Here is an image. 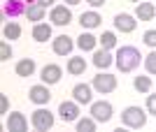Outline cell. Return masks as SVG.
<instances>
[{
  "label": "cell",
  "mask_w": 156,
  "mask_h": 132,
  "mask_svg": "<svg viewBox=\"0 0 156 132\" xmlns=\"http://www.w3.org/2000/svg\"><path fill=\"white\" fill-rule=\"evenodd\" d=\"M14 70H16L19 77H33V74H35V60L33 58H21Z\"/></svg>",
  "instance_id": "cell-20"
},
{
  "label": "cell",
  "mask_w": 156,
  "mask_h": 132,
  "mask_svg": "<svg viewBox=\"0 0 156 132\" xmlns=\"http://www.w3.org/2000/svg\"><path fill=\"white\" fill-rule=\"evenodd\" d=\"M49 21L54 26H68V23H72L70 5H54L51 12H49Z\"/></svg>",
  "instance_id": "cell-6"
},
{
  "label": "cell",
  "mask_w": 156,
  "mask_h": 132,
  "mask_svg": "<svg viewBox=\"0 0 156 132\" xmlns=\"http://www.w3.org/2000/svg\"><path fill=\"white\" fill-rule=\"evenodd\" d=\"M91 116L98 120V123H110L112 116H114V107L107 100H98V102H91Z\"/></svg>",
  "instance_id": "cell-4"
},
{
  "label": "cell",
  "mask_w": 156,
  "mask_h": 132,
  "mask_svg": "<svg viewBox=\"0 0 156 132\" xmlns=\"http://www.w3.org/2000/svg\"><path fill=\"white\" fill-rule=\"evenodd\" d=\"M5 127H7L9 132H26V130H28V120H26V116H23V114L12 111L9 116H7V120H5Z\"/></svg>",
  "instance_id": "cell-13"
},
{
  "label": "cell",
  "mask_w": 156,
  "mask_h": 132,
  "mask_svg": "<svg viewBox=\"0 0 156 132\" xmlns=\"http://www.w3.org/2000/svg\"><path fill=\"white\" fill-rule=\"evenodd\" d=\"M100 21H103V16H100L96 9H91V12H84L79 16V26L86 28V30H93V28L100 26Z\"/></svg>",
  "instance_id": "cell-15"
},
{
  "label": "cell",
  "mask_w": 156,
  "mask_h": 132,
  "mask_svg": "<svg viewBox=\"0 0 156 132\" xmlns=\"http://www.w3.org/2000/svg\"><path fill=\"white\" fill-rule=\"evenodd\" d=\"M91 86H93V91H98L100 95H107V93L117 91V77L110 74V72H98L96 77H93Z\"/></svg>",
  "instance_id": "cell-3"
},
{
  "label": "cell",
  "mask_w": 156,
  "mask_h": 132,
  "mask_svg": "<svg viewBox=\"0 0 156 132\" xmlns=\"http://www.w3.org/2000/svg\"><path fill=\"white\" fill-rule=\"evenodd\" d=\"M96 44H98V37H96V35H91V33H82L77 37V46L82 49V51H93Z\"/></svg>",
  "instance_id": "cell-21"
},
{
  "label": "cell",
  "mask_w": 156,
  "mask_h": 132,
  "mask_svg": "<svg viewBox=\"0 0 156 132\" xmlns=\"http://www.w3.org/2000/svg\"><path fill=\"white\" fill-rule=\"evenodd\" d=\"M96 123L98 120L93 118H77V132H93L96 130Z\"/></svg>",
  "instance_id": "cell-26"
},
{
  "label": "cell",
  "mask_w": 156,
  "mask_h": 132,
  "mask_svg": "<svg viewBox=\"0 0 156 132\" xmlns=\"http://www.w3.org/2000/svg\"><path fill=\"white\" fill-rule=\"evenodd\" d=\"M72 97L79 104H91L93 102V86L91 84H75L72 86Z\"/></svg>",
  "instance_id": "cell-12"
},
{
  "label": "cell",
  "mask_w": 156,
  "mask_h": 132,
  "mask_svg": "<svg viewBox=\"0 0 156 132\" xmlns=\"http://www.w3.org/2000/svg\"><path fill=\"white\" fill-rule=\"evenodd\" d=\"M133 88H135L137 93H149L151 91V79H149V77H144V74H140V77L133 79Z\"/></svg>",
  "instance_id": "cell-24"
},
{
  "label": "cell",
  "mask_w": 156,
  "mask_h": 132,
  "mask_svg": "<svg viewBox=\"0 0 156 132\" xmlns=\"http://www.w3.org/2000/svg\"><path fill=\"white\" fill-rule=\"evenodd\" d=\"M68 72H70L72 77L84 74L86 72V60L82 58V56H72V58H68Z\"/></svg>",
  "instance_id": "cell-19"
},
{
  "label": "cell",
  "mask_w": 156,
  "mask_h": 132,
  "mask_svg": "<svg viewBox=\"0 0 156 132\" xmlns=\"http://www.w3.org/2000/svg\"><path fill=\"white\" fill-rule=\"evenodd\" d=\"M114 28H117L119 33H133L137 28V21L133 14H117L114 16Z\"/></svg>",
  "instance_id": "cell-14"
},
{
  "label": "cell",
  "mask_w": 156,
  "mask_h": 132,
  "mask_svg": "<svg viewBox=\"0 0 156 132\" xmlns=\"http://www.w3.org/2000/svg\"><path fill=\"white\" fill-rule=\"evenodd\" d=\"M26 16H28V21H33V23H40V21L44 19V7L42 5H28V9H26Z\"/></svg>",
  "instance_id": "cell-22"
},
{
  "label": "cell",
  "mask_w": 156,
  "mask_h": 132,
  "mask_svg": "<svg viewBox=\"0 0 156 132\" xmlns=\"http://www.w3.org/2000/svg\"><path fill=\"white\" fill-rule=\"evenodd\" d=\"M98 42L103 44V49H107V51H110V49H114V46H117V35L112 33V30H105V33L98 37Z\"/></svg>",
  "instance_id": "cell-25"
},
{
  "label": "cell",
  "mask_w": 156,
  "mask_h": 132,
  "mask_svg": "<svg viewBox=\"0 0 156 132\" xmlns=\"http://www.w3.org/2000/svg\"><path fill=\"white\" fill-rule=\"evenodd\" d=\"M112 63H114V56H112L107 49H100V51L93 53V65H96L98 70H107Z\"/></svg>",
  "instance_id": "cell-17"
},
{
  "label": "cell",
  "mask_w": 156,
  "mask_h": 132,
  "mask_svg": "<svg viewBox=\"0 0 156 132\" xmlns=\"http://www.w3.org/2000/svg\"><path fill=\"white\" fill-rule=\"evenodd\" d=\"M144 70H147L149 74H156V49L144 56Z\"/></svg>",
  "instance_id": "cell-27"
},
{
  "label": "cell",
  "mask_w": 156,
  "mask_h": 132,
  "mask_svg": "<svg viewBox=\"0 0 156 132\" xmlns=\"http://www.w3.org/2000/svg\"><path fill=\"white\" fill-rule=\"evenodd\" d=\"M75 44H77V42H72V37H68V35H58V37L51 40V49H54L56 56H70Z\"/></svg>",
  "instance_id": "cell-11"
},
{
  "label": "cell",
  "mask_w": 156,
  "mask_h": 132,
  "mask_svg": "<svg viewBox=\"0 0 156 132\" xmlns=\"http://www.w3.org/2000/svg\"><path fill=\"white\" fill-rule=\"evenodd\" d=\"M86 2H89L91 7H103L105 5V0H86Z\"/></svg>",
  "instance_id": "cell-32"
},
{
  "label": "cell",
  "mask_w": 156,
  "mask_h": 132,
  "mask_svg": "<svg viewBox=\"0 0 156 132\" xmlns=\"http://www.w3.org/2000/svg\"><path fill=\"white\" fill-rule=\"evenodd\" d=\"M61 77H63V70H61V65H56V63L44 65V67H42V72H40V79H42V84H47V86L58 84Z\"/></svg>",
  "instance_id": "cell-9"
},
{
  "label": "cell",
  "mask_w": 156,
  "mask_h": 132,
  "mask_svg": "<svg viewBox=\"0 0 156 132\" xmlns=\"http://www.w3.org/2000/svg\"><path fill=\"white\" fill-rule=\"evenodd\" d=\"M142 42L147 46H151V49H156V30H154V28H149V30H144V33H142Z\"/></svg>",
  "instance_id": "cell-28"
},
{
  "label": "cell",
  "mask_w": 156,
  "mask_h": 132,
  "mask_svg": "<svg viewBox=\"0 0 156 132\" xmlns=\"http://www.w3.org/2000/svg\"><path fill=\"white\" fill-rule=\"evenodd\" d=\"M33 40L35 42H47V40H51V26L49 23H35L33 26Z\"/></svg>",
  "instance_id": "cell-18"
},
{
  "label": "cell",
  "mask_w": 156,
  "mask_h": 132,
  "mask_svg": "<svg viewBox=\"0 0 156 132\" xmlns=\"http://www.w3.org/2000/svg\"><path fill=\"white\" fill-rule=\"evenodd\" d=\"M130 2H142V0H130Z\"/></svg>",
  "instance_id": "cell-35"
},
{
  "label": "cell",
  "mask_w": 156,
  "mask_h": 132,
  "mask_svg": "<svg viewBox=\"0 0 156 132\" xmlns=\"http://www.w3.org/2000/svg\"><path fill=\"white\" fill-rule=\"evenodd\" d=\"M54 114L49 111V109H35L33 111V116H30V123H33V127L35 130H40V132H47V130H51L54 127Z\"/></svg>",
  "instance_id": "cell-5"
},
{
  "label": "cell",
  "mask_w": 156,
  "mask_h": 132,
  "mask_svg": "<svg viewBox=\"0 0 156 132\" xmlns=\"http://www.w3.org/2000/svg\"><path fill=\"white\" fill-rule=\"evenodd\" d=\"M2 35H5V40H19L21 37V26L16 21H9V23H5V28H2Z\"/></svg>",
  "instance_id": "cell-23"
},
{
  "label": "cell",
  "mask_w": 156,
  "mask_h": 132,
  "mask_svg": "<svg viewBox=\"0 0 156 132\" xmlns=\"http://www.w3.org/2000/svg\"><path fill=\"white\" fill-rule=\"evenodd\" d=\"M28 100H30L33 104H40V107L49 104V100H51L49 86H47V84H35V86H30V91H28Z\"/></svg>",
  "instance_id": "cell-7"
},
{
  "label": "cell",
  "mask_w": 156,
  "mask_h": 132,
  "mask_svg": "<svg viewBox=\"0 0 156 132\" xmlns=\"http://www.w3.org/2000/svg\"><path fill=\"white\" fill-rule=\"evenodd\" d=\"M54 2L56 0H37V5H42V7H54Z\"/></svg>",
  "instance_id": "cell-33"
},
{
  "label": "cell",
  "mask_w": 156,
  "mask_h": 132,
  "mask_svg": "<svg viewBox=\"0 0 156 132\" xmlns=\"http://www.w3.org/2000/svg\"><path fill=\"white\" fill-rule=\"evenodd\" d=\"M9 58H12V46L7 42H2L0 44V60H9Z\"/></svg>",
  "instance_id": "cell-29"
},
{
  "label": "cell",
  "mask_w": 156,
  "mask_h": 132,
  "mask_svg": "<svg viewBox=\"0 0 156 132\" xmlns=\"http://www.w3.org/2000/svg\"><path fill=\"white\" fill-rule=\"evenodd\" d=\"M147 114L156 116V95H147Z\"/></svg>",
  "instance_id": "cell-30"
},
{
  "label": "cell",
  "mask_w": 156,
  "mask_h": 132,
  "mask_svg": "<svg viewBox=\"0 0 156 132\" xmlns=\"http://www.w3.org/2000/svg\"><path fill=\"white\" fill-rule=\"evenodd\" d=\"M63 2H65V5H70V7H72V5H79L82 0H63Z\"/></svg>",
  "instance_id": "cell-34"
},
{
  "label": "cell",
  "mask_w": 156,
  "mask_h": 132,
  "mask_svg": "<svg viewBox=\"0 0 156 132\" xmlns=\"http://www.w3.org/2000/svg\"><path fill=\"white\" fill-rule=\"evenodd\" d=\"M58 116L63 123H75V120L79 118V102H75V100H63L58 104Z\"/></svg>",
  "instance_id": "cell-8"
},
{
  "label": "cell",
  "mask_w": 156,
  "mask_h": 132,
  "mask_svg": "<svg viewBox=\"0 0 156 132\" xmlns=\"http://www.w3.org/2000/svg\"><path fill=\"white\" fill-rule=\"evenodd\" d=\"M147 109H140V107L130 104L126 107L124 111H121V123H124L126 127H133V130H140V127L147 125Z\"/></svg>",
  "instance_id": "cell-2"
},
{
  "label": "cell",
  "mask_w": 156,
  "mask_h": 132,
  "mask_svg": "<svg viewBox=\"0 0 156 132\" xmlns=\"http://www.w3.org/2000/svg\"><path fill=\"white\" fill-rule=\"evenodd\" d=\"M156 16V7L151 5V2H137V7H135V19H140V21H151Z\"/></svg>",
  "instance_id": "cell-16"
},
{
  "label": "cell",
  "mask_w": 156,
  "mask_h": 132,
  "mask_svg": "<svg viewBox=\"0 0 156 132\" xmlns=\"http://www.w3.org/2000/svg\"><path fill=\"white\" fill-rule=\"evenodd\" d=\"M26 0H5L2 2V16H7V19H16L21 14H26Z\"/></svg>",
  "instance_id": "cell-10"
},
{
  "label": "cell",
  "mask_w": 156,
  "mask_h": 132,
  "mask_svg": "<svg viewBox=\"0 0 156 132\" xmlns=\"http://www.w3.org/2000/svg\"><path fill=\"white\" fill-rule=\"evenodd\" d=\"M140 60H144V56L140 51H137L135 46H121L117 51V56H114V65L121 70V72H133V70H137L140 67Z\"/></svg>",
  "instance_id": "cell-1"
},
{
  "label": "cell",
  "mask_w": 156,
  "mask_h": 132,
  "mask_svg": "<svg viewBox=\"0 0 156 132\" xmlns=\"http://www.w3.org/2000/svg\"><path fill=\"white\" fill-rule=\"evenodd\" d=\"M0 107H2V114H7V95H0Z\"/></svg>",
  "instance_id": "cell-31"
}]
</instances>
